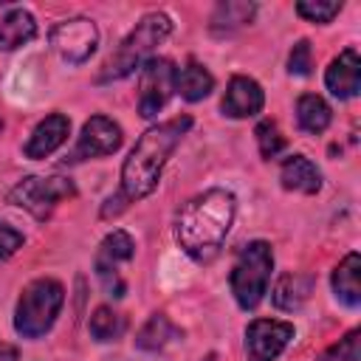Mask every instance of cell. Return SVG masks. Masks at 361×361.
I'll return each mask as SVG.
<instances>
[{
    "mask_svg": "<svg viewBox=\"0 0 361 361\" xmlns=\"http://www.w3.org/2000/svg\"><path fill=\"white\" fill-rule=\"evenodd\" d=\"M175 90L186 102H200L214 90V79L203 65L189 62L186 68H180V73H175Z\"/></svg>",
    "mask_w": 361,
    "mask_h": 361,
    "instance_id": "cell-19",
    "label": "cell"
},
{
    "mask_svg": "<svg viewBox=\"0 0 361 361\" xmlns=\"http://www.w3.org/2000/svg\"><path fill=\"white\" fill-rule=\"evenodd\" d=\"M296 11H299V17H305L307 23L324 25V23H330V20L341 11V3H338V0H302V3H296Z\"/></svg>",
    "mask_w": 361,
    "mask_h": 361,
    "instance_id": "cell-25",
    "label": "cell"
},
{
    "mask_svg": "<svg viewBox=\"0 0 361 361\" xmlns=\"http://www.w3.org/2000/svg\"><path fill=\"white\" fill-rule=\"evenodd\" d=\"M189 127H192L189 116H175L169 121L144 130V135L135 141V147L130 149L121 166V195H118L121 200H141L152 195L166 158L172 155L178 141L189 133Z\"/></svg>",
    "mask_w": 361,
    "mask_h": 361,
    "instance_id": "cell-2",
    "label": "cell"
},
{
    "mask_svg": "<svg viewBox=\"0 0 361 361\" xmlns=\"http://www.w3.org/2000/svg\"><path fill=\"white\" fill-rule=\"evenodd\" d=\"M62 305H65V288L56 279H34L20 293V302L14 310V330L23 338L45 336L54 327Z\"/></svg>",
    "mask_w": 361,
    "mask_h": 361,
    "instance_id": "cell-5",
    "label": "cell"
},
{
    "mask_svg": "<svg viewBox=\"0 0 361 361\" xmlns=\"http://www.w3.org/2000/svg\"><path fill=\"white\" fill-rule=\"evenodd\" d=\"M358 358H361V330H350L344 338H338V344L324 350L319 361H358Z\"/></svg>",
    "mask_w": 361,
    "mask_h": 361,
    "instance_id": "cell-26",
    "label": "cell"
},
{
    "mask_svg": "<svg viewBox=\"0 0 361 361\" xmlns=\"http://www.w3.org/2000/svg\"><path fill=\"white\" fill-rule=\"evenodd\" d=\"M178 336V327L164 316V313H155V316H149L147 319V324L138 330V336H135V347H141V350H161L169 338H175Z\"/></svg>",
    "mask_w": 361,
    "mask_h": 361,
    "instance_id": "cell-21",
    "label": "cell"
},
{
    "mask_svg": "<svg viewBox=\"0 0 361 361\" xmlns=\"http://www.w3.org/2000/svg\"><path fill=\"white\" fill-rule=\"evenodd\" d=\"M254 3H220L217 6V11H214V17H212V28L214 31H231V28H240V25H245V23H251V17H254Z\"/></svg>",
    "mask_w": 361,
    "mask_h": 361,
    "instance_id": "cell-22",
    "label": "cell"
},
{
    "mask_svg": "<svg viewBox=\"0 0 361 361\" xmlns=\"http://www.w3.org/2000/svg\"><path fill=\"white\" fill-rule=\"evenodd\" d=\"M0 361H17V347L3 344V347H0Z\"/></svg>",
    "mask_w": 361,
    "mask_h": 361,
    "instance_id": "cell-29",
    "label": "cell"
},
{
    "mask_svg": "<svg viewBox=\"0 0 361 361\" xmlns=\"http://www.w3.org/2000/svg\"><path fill=\"white\" fill-rule=\"evenodd\" d=\"M87 327H90V336H93L96 341H113V338L124 330V322H121L118 313H113L107 305H102V307L93 310Z\"/></svg>",
    "mask_w": 361,
    "mask_h": 361,
    "instance_id": "cell-23",
    "label": "cell"
},
{
    "mask_svg": "<svg viewBox=\"0 0 361 361\" xmlns=\"http://www.w3.org/2000/svg\"><path fill=\"white\" fill-rule=\"evenodd\" d=\"M324 85L336 99H353L361 87V59L353 48H344L327 68Z\"/></svg>",
    "mask_w": 361,
    "mask_h": 361,
    "instance_id": "cell-13",
    "label": "cell"
},
{
    "mask_svg": "<svg viewBox=\"0 0 361 361\" xmlns=\"http://www.w3.org/2000/svg\"><path fill=\"white\" fill-rule=\"evenodd\" d=\"M262 104H265V93H262V87L254 79H248V76H231L220 107L231 118H248V116H257L262 110Z\"/></svg>",
    "mask_w": 361,
    "mask_h": 361,
    "instance_id": "cell-12",
    "label": "cell"
},
{
    "mask_svg": "<svg viewBox=\"0 0 361 361\" xmlns=\"http://www.w3.org/2000/svg\"><path fill=\"white\" fill-rule=\"evenodd\" d=\"M34 37H37V23H34L31 11H25V8H11L0 20V48L3 51H14V48L31 42Z\"/></svg>",
    "mask_w": 361,
    "mask_h": 361,
    "instance_id": "cell-17",
    "label": "cell"
},
{
    "mask_svg": "<svg viewBox=\"0 0 361 361\" xmlns=\"http://www.w3.org/2000/svg\"><path fill=\"white\" fill-rule=\"evenodd\" d=\"M73 195H76V186L68 178H39V175H31V178H23L8 192V203L31 212L37 220H45V217H51V212L56 209L59 200L73 197Z\"/></svg>",
    "mask_w": 361,
    "mask_h": 361,
    "instance_id": "cell-6",
    "label": "cell"
},
{
    "mask_svg": "<svg viewBox=\"0 0 361 361\" xmlns=\"http://www.w3.org/2000/svg\"><path fill=\"white\" fill-rule=\"evenodd\" d=\"M68 133H71V121H68L62 113L45 116V118L34 127V133H31V138H28V144H25V155L34 158V161L48 158L54 149H59V147L65 144Z\"/></svg>",
    "mask_w": 361,
    "mask_h": 361,
    "instance_id": "cell-14",
    "label": "cell"
},
{
    "mask_svg": "<svg viewBox=\"0 0 361 361\" xmlns=\"http://www.w3.org/2000/svg\"><path fill=\"white\" fill-rule=\"evenodd\" d=\"M23 243H25V237L17 228H11L8 223L0 220V259L11 257L17 248H23Z\"/></svg>",
    "mask_w": 361,
    "mask_h": 361,
    "instance_id": "cell-28",
    "label": "cell"
},
{
    "mask_svg": "<svg viewBox=\"0 0 361 361\" xmlns=\"http://www.w3.org/2000/svg\"><path fill=\"white\" fill-rule=\"evenodd\" d=\"M124 135H121V127L107 118V116H93L85 121L82 127V135L71 152V164L76 161H87V158H102V155H113L118 147H121Z\"/></svg>",
    "mask_w": 361,
    "mask_h": 361,
    "instance_id": "cell-11",
    "label": "cell"
},
{
    "mask_svg": "<svg viewBox=\"0 0 361 361\" xmlns=\"http://www.w3.org/2000/svg\"><path fill=\"white\" fill-rule=\"evenodd\" d=\"M51 45L54 51L71 62V65H82L93 56L96 45H99V31L93 25V20L87 17H71L54 25L51 31Z\"/></svg>",
    "mask_w": 361,
    "mask_h": 361,
    "instance_id": "cell-9",
    "label": "cell"
},
{
    "mask_svg": "<svg viewBox=\"0 0 361 361\" xmlns=\"http://www.w3.org/2000/svg\"><path fill=\"white\" fill-rule=\"evenodd\" d=\"M310 288H313V279L305 276V274H282L279 282L274 285V305L279 310H299L307 296H310Z\"/></svg>",
    "mask_w": 361,
    "mask_h": 361,
    "instance_id": "cell-18",
    "label": "cell"
},
{
    "mask_svg": "<svg viewBox=\"0 0 361 361\" xmlns=\"http://www.w3.org/2000/svg\"><path fill=\"white\" fill-rule=\"evenodd\" d=\"M254 135H257V144H259V155L268 158V161L276 158V155L285 149V138H282L276 121H271V118L259 121L257 130H254Z\"/></svg>",
    "mask_w": 361,
    "mask_h": 361,
    "instance_id": "cell-24",
    "label": "cell"
},
{
    "mask_svg": "<svg viewBox=\"0 0 361 361\" xmlns=\"http://www.w3.org/2000/svg\"><path fill=\"white\" fill-rule=\"evenodd\" d=\"M234 209L237 200L228 189H206L203 195L192 197L175 223V240L178 245L195 259V262H209L220 254L228 228L234 223Z\"/></svg>",
    "mask_w": 361,
    "mask_h": 361,
    "instance_id": "cell-1",
    "label": "cell"
},
{
    "mask_svg": "<svg viewBox=\"0 0 361 361\" xmlns=\"http://www.w3.org/2000/svg\"><path fill=\"white\" fill-rule=\"evenodd\" d=\"M279 180L285 189L290 192H305V195H316L322 189V172L319 166L305 158V155H290L282 161V169H279Z\"/></svg>",
    "mask_w": 361,
    "mask_h": 361,
    "instance_id": "cell-15",
    "label": "cell"
},
{
    "mask_svg": "<svg viewBox=\"0 0 361 361\" xmlns=\"http://www.w3.org/2000/svg\"><path fill=\"white\" fill-rule=\"evenodd\" d=\"M271 271H274V251L265 240H254L237 251L228 285L243 310H254L262 302V296L268 293Z\"/></svg>",
    "mask_w": 361,
    "mask_h": 361,
    "instance_id": "cell-4",
    "label": "cell"
},
{
    "mask_svg": "<svg viewBox=\"0 0 361 361\" xmlns=\"http://www.w3.org/2000/svg\"><path fill=\"white\" fill-rule=\"evenodd\" d=\"M133 257H135V243H133V237L127 231L116 228L102 240V245L96 251V276H99L102 288L107 290V296H113V299L124 296L127 285H124V279L118 274V265L130 262Z\"/></svg>",
    "mask_w": 361,
    "mask_h": 361,
    "instance_id": "cell-8",
    "label": "cell"
},
{
    "mask_svg": "<svg viewBox=\"0 0 361 361\" xmlns=\"http://www.w3.org/2000/svg\"><path fill=\"white\" fill-rule=\"evenodd\" d=\"M333 290L347 307L361 305V257L355 251L347 254L333 271Z\"/></svg>",
    "mask_w": 361,
    "mask_h": 361,
    "instance_id": "cell-16",
    "label": "cell"
},
{
    "mask_svg": "<svg viewBox=\"0 0 361 361\" xmlns=\"http://www.w3.org/2000/svg\"><path fill=\"white\" fill-rule=\"evenodd\" d=\"M296 118H299V127H302L305 133L319 135V133H324V130L330 127L333 113H330V104H327L322 96L305 93V96L296 102Z\"/></svg>",
    "mask_w": 361,
    "mask_h": 361,
    "instance_id": "cell-20",
    "label": "cell"
},
{
    "mask_svg": "<svg viewBox=\"0 0 361 361\" xmlns=\"http://www.w3.org/2000/svg\"><path fill=\"white\" fill-rule=\"evenodd\" d=\"M313 68V54H310V42L307 39H299L288 56V71L293 76H307Z\"/></svg>",
    "mask_w": 361,
    "mask_h": 361,
    "instance_id": "cell-27",
    "label": "cell"
},
{
    "mask_svg": "<svg viewBox=\"0 0 361 361\" xmlns=\"http://www.w3.org/2000/svg\"><path fill=\"white\" fill-rule=\"evenodd\" d=\"M293 324L276 319H254L245 330V355L248 361H274L290 344Z\"/></svg>",
    "mask_w": 361,
    "mask_h": 361,
    "instance_id": "cell-10",
    "label": "cell"
},
{
    "mask_svg": "<svg viewBox=\"0 0 361 361\" xmlns=\"http://www.w3.org/2000/svg\"><path fill=\"white\" fill-rule=\"evenodd\" d=\"M172 31V20L164 11H149L144 14L135 28L121 39V45L116 48V54L107 59L104 71L99 73V82L107 79H121L127 73H133L144 59H149V54L155 51V45H161Z\"/></svg>",
    "mask_w": 361,
    "mask_h": 361,
    "instance_id": "cell-3",
    "label": "cell"
},
{
    "mask_svg": "<svg viewBox=\"0 0 361 361\" xmlns=\"http://www.w3.org/2000/svg\"><path fill=\"white\" fill-rule=\"evenodd\" d=\"M175 65L166 56H149L141 62V76H138V113L144 118L158 116L164 104L169 102L175 90Z\"/></svg>",
    "mask_w": 361,
    "mask_h": 361,
    "instance_id": "cell-7",
    "label": "cell"
}]
</instances>
